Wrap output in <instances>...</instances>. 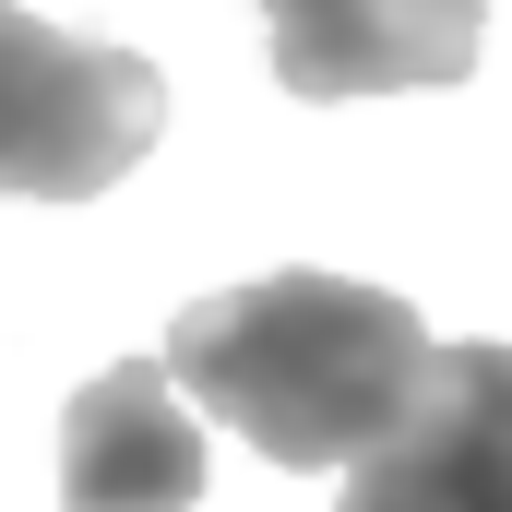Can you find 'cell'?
<instances>
[{
	"label": "cell",
	"mask_w": 512,
	"mask_h": 512,
	"mask_svg": "<svg viewBox=\"0 0 512 512\" xmlns=\"http://www.w3.org/2000/svg\"><path fill=\"white\" fill-rule=\"evenodd\" d=\"M346 512H512V346H441L370 465H346Z\"/></svg>",
	"instance_id": "obj_3"
},
{
	"label": "cell",
	"mask_w": 512,
	"mask_h": 512,
	"mask_svg": "<svg viewBox=\"0 0 512 512\" xmlns=\"http://www.w3.org/2000/svg\"><path fill=\"white\" fill-rule=\"evenodd\" d=\"M167 131L155 60L0 0V203H96Z\"/></svg>",
	"instance_id": "obj_2"
},
{
	"label": "cell",
	"mask_w": 512,
	"mask_h": 512,
	"mask_svg": "<svg viewBox=\"0 0 512 512\" xmlns=\"http://www.w3.org/2000/svg\"><path fill=\"white\" fill-rule=\"evenodd\" d=\"M429 358V322L358 274H251L227 298H191L167 334V382L286 477L370 465L429 393Z\"/></svg>",
	"instance_id": "obj_1"
},
{
	"label": "cell",
	"mask_w": 512,
	"mask_h": 512,
	"mask_svg": "<svg viewBox=\"0 0 512 512\" xmlns=\"http://www.w3.org/2000/svg\"><path fill=\"white\" fill-rule=\"evenodd\" d=\"M191 501H203V429L167 358H120L60 405V512H191Z\"/></svg>",
	"instance_id": "obj_5"
},
{
	"label": "cell",
	"mask_w": 512,
	"mask_h": 512,
	"mask_svg": "<svg viewBox=\"0 0 512 512\" xmlns=\"http://www.w3.org/2000/svg\"><path fill=\"white\" fill-rule=\"evenodd\" d=\"M477 12L489 0H262L274 84L310 108L346 96H417L477 72Z\"/></svg>",
	"instance_id": "obj_4"
}]
</instances>
